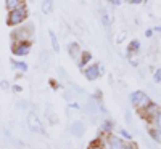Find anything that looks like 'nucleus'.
I'll use <instances>...</instances> for the list:
<instances>
[{
	"label": "nucleus",
	"instance_id": "obj_1",
	"mask_svg": "<svg viewBox=\"0 0 161 149\" xmlns=\"http://www.w3.org/2000/svg\"><path fill=\"white\" fill-rule=\"evenodd\" d=\"M32 34H34L32 24L19 26V28H16L15 31L11 32V40H13V44H16V42H26V40H31L32 39Z\"/></svg>",
	"mask_w": 161,
	"mask_h": 149
},
{
	"label": "nucleus",
	"instance_id": "obj_2",
	"mask_svg": "<svg viewBox=\"0 0 161 149\" xmlns=\"http://www.w3.org/2000/svg\"><path fill=\"white\" fill-rule=\"evenodd\" d=\"M26 18H28V8L26 7H21V8H16V10H11L8 11L7 15V24L8 26H19L26 21Z\"/></svg>",
	"mask_w": 161,
	"mask_h": 149
},
{
	"label": "nucleus",
	"instance_id": "obj_3",
	"mask_svg": "<svg viewBox=\"0 0 161 149\" xmlns=\"http://www.w3.org/2000/svg\"><path fill=\"white\" fill-rule=\"evenodd\" d=\"M129 101H130V104L134 106V107H137V109L140 111V109H143L145 106H148L150 103H152V100L147 96V95L143 93V91H132L130 95H129Z\"/></svg>",
	"mask_w": 161,
	"mask_h": 149
},
{
	"label": "nucleus",
	"instance_id": "obj_4",
	"mask_svg": "<svg viewBox=\"0 0 161 149\" xmlns=\"http://www.w3.org/2000/svg\"><path fill=\"white\" fill-rule=\"evenodd\" d=\"M124 144H126V140H123L121 136H116V135H108L103 141L105 149H123Z\"/></svg>",
	"mask_w": 161,
	"mask_h": 149
},
{
	"label": "nucleus",
	"instance_id": "obj_5",
	"mask_svg": "<svg viewBox=\"0 0 161 149\" xmlns=\"http://www.w3.org/2000/svg\"><path fill=\"white\" fill-rule=\"evenodd\" d=\"M11 50H13V55H16V56H26L31 51V42H29V40H26V42L11 44Z\"/></svg>",
	"mask_w": 161,
	"mask_h": 149
},
{
	"label": "nucleus",
	"instance_id": "obj_6",
	"mask_svg": "<svg viewBox=\"0 0 161 149\" xmlns=\"http://www.w3.org/2000/svg\"><path fill=\"white\" fill-rule=\"evenodd\" d=\"M102 72H103V67L100 64H90V66L84 67V75L87 80H97Z\"/></svg>",
	"mask_w": 161,
	"mask_h": 149
},
{
	"label": "nucleus",
	"instance_id": "obj_7",
	"mask_svg": "<svg viewBox=\"0 0 161 149\" xmlns=\"http://www.w3.org/2000/svg\"><path fill=\"white\" fill-rule=\"evenodd\" d=\"M158 111H159V107L155 104V103H150L148 106H145L143 109H140L139 112L142 114V117L145 119V120H148L150 124L153 122V119L156 117V114H158Z\"/></svg>",
	"mask_w": 161,
	"mask_h": 149
},
{
	"label": "nucleus",
	"instance_id": "obj_8",
	"mask_svg": "<svg viewBox=\"0 0 161 149\" xmlns=\"http://www.w3.org/2000/svg\"><path fill=\"white\" fill-rule=\"evenodd\" d=\"M86 133V125H84V122H80V120H77V122H74V124L71 125V135L73 136H82V135Z\"/></svg>",
	"mask_w": 161,
	"mask_h": 149
},
{
	"label": "nucleus",
	"instance_id": "obj_9",
	"mask_svg": "<svg viewBox=\"0 0 161 149\" xmlns=\"http://www.w3.org/2000/svg\"><path fill=\"white\" fill-rule=\"evenodd\" d=\"M68 53H69L71 59L77 63L79 58H80V53H82V50H80V47H79L77 44H71V45L68 47Z\"/></svg>",
	"mask_w": 161,
	"mask_h": 149
},
{
	"label": "nucleus",
	"instance_id": "obj_10",
	"mask_svg": "<svg viewBox=\"0 0 161 149\" xmlns=\"http://www.w3.org/2000/svg\"><path fill=\"white\" fill-rule=\"evenodd\" d=\"M5 7H7L8 11L16 10V8L26 7V0H5Z\"/></svg>",
	"mask_w": 161,
	"mask_h": 149
},
{
	"label": "nucleus",
	"instance_id": "obj_11",
	"mask_svg": "<svg viewBox=\"0 0 161 149\" xmlns=\"http://www.w3.org/2000/svg\"><path fill=\"white\" fill-rule=\"evenodd\" d=\"M86 112L92 117H95L97 112H98V103H95L93 100H89L87 104H86Z\"/></svg>",
	"mask_w": 161,
	"mask_h": 149
},
{
	"label": "nucleus",
	"instance_id": "obj_12",
	"mask_svg": "<svg viewBox=\"0 0 161 149\" xmlns=\"http://www.w3.org/2000/svg\"><path fill=\"white\" fill-rule=\"evenodd\" d=\"M28 124H29V128L32 131H42V125H40V122L37 120V117L34 114H31L28 117Z\"/></svg>",
	"mask_w": 161,
	"mask_h": 149
},
{
	"label": "nucleus",
	"instance_id": "obj_13",
	"mask_svg": "<svg viewBox=\"0 0 161 149\" xmlns=\"http://www.w3.org/2000/svg\"><path fill=\"white\" fill-rule=\"evenodd\" d=\"M90 59H92L90 51H82V53H80V58H79V61H77V64H79L80 69H84V67L90 63Z\"/></svg>",
	"mask_w": 161,
	"mask_h": 149
},
{
	"label": "nucleus",
	"instance_id": "obj_14",
	"mask_svg": "<svg viewBox=\"0 0 161 149\" xmlns=\"http://www.w3.org/2000/svg\"><path fill=\"white\" fill-rule=\"evenodd\" d=\"M102 23H103V26H105V29L110 31V28H111V16H110V11H106V10L102 11Z\"/></svg>",
	"mask_w": 161,
	"mask_h": 149
},
{
	"label": "nucleus",
	"instance_id": "obj_15",
	"mask_svg": "<svg viewBox=\"0 0 161 149\" xmlns=\"http://www.w3.org/2000/svg\"><path fill=\"white\" fill-rule=\"evenodd\" d=\"M53 8V0H42V13L44 15H50Z\"/></svg>",
	"mask_w": 161,
	"mask_h": 149
},
{
	"label": "nucleus",
	"instance_id": "obj_16",
	"mask_svg": "<svg viewBox=\"0 0 161 149\" xmlns=\"http://www.w3.org/2000/svg\"><path fill=\"white\" fill-rule=\"evenodd\" d=\"M139 50H140V42H139V40H132V42L129 44V47H127L129 55H130V53H137Z\"/></svg>",
	"mask_w": 161,
	"mask_h": 149
},
{
	"label": "nucleus",
	"instance_id": "obj_17",
	"mask_svg": "<svg viewBox=\"0 0 161 149\" xmlns=\"http://www.w3.org/2000/svg\"><path fill=\"white\" fill-rule=\"evenodd\" d=\"M13 69H18V71H28V64L23 63V61H13Z\"/></svg>",
	"mask_w": 161,
	"mask_h": 149
},
{
	"label": "nucleus",
	"instance_id": "obj_18",
	"mask_svg": "<svg viewBox=\"0 0 161 149\" xmlns=\"http://www.w3.org/2000/svg\"><path fill=\"white\" fill-rule=\"evenodd\" d=\"M152 125L156 128V130H159L161 131V109L158 111V114H156V117L153 119V122H152Z\"/></svg>",
	"mask_w": 161,
	"mask_h": 149
},
{
	"label": "nucleus",
	"instance_id": "obj_19",
	"mask_svg": "<svg viewBox=\"0 0 161 149\" xmlns=\"http://www.w3.org/2000/svg\"><path fill=\"white\" fill-rule=\"evenodd\" d=\"M50 40H52V47H53V51H60V45H58V39L57 35L50 32Z\"/></svg>",
	"mask_w": 161,
	"mask_h": 149
},
{
	"label": "nucleus",
	"instance_id": "obj_20",
	"mask_svg": "<svg viewBox=\"0 0 161 149\" xmlns=\"http://www.w3.org/2000/svg\"><path fill=\"white\" fill-rule=\"evenodd\" d=\"M150 135H152V138H153L155 141H158V143L161 144V131H159V130H156V128L153 130V128H152V130H150Z\"/></svg>",
	"mask_w": 161,
	"mask_h": 149
},
{
	"label": "nucleus",
	"instance_id": "obj_21",
	"mask_svg": "<svg viewBox=\"0 0 161 149\" xmlns=\"http://www.w3.org/2000/svg\"><path fill=\"white\" fill-rule=\"evenodd\" d=\"M111 128H113V122L111 120H105L102 124V130L103 131H111Z\"/></svg>",
	"mask_w": 161,
	"mask_h": 149
},
{
	"label": "nucleus",
	"instance_id": "obj_22",
	"mask_svg": "<svg viewBox=\"0 0 161 149\" xmlns=\"http://www.w3.org/2000/svg\"><path fill=\"white\" fill-rule=\"evenodd\" d=\"M153 80L158 84V82H161V69H156L155 71V74H153Z\"/></svg>",
	"mask_w": 161,
	"mask_h": 149
},
{
	"label": "nucleus",
	"instance_id": "obj_23",
	"mask_svg": "<svg viewBox=\"0 0 161 149\" xmlns=\"http://www.w3.org/2000/svg\"><path fill=\"white\" fill-rule=\"evenodd\" d=\"M87 149H105V147H103V144H102V143L95 141V143H92V144H90Z\"/></svg>",
	"mask_w": 161,
	"mask_h": 149
},
{
	"label": "nucleus",
	"instance_id": "obj_24",
	"mask_svg": "<svg viewBox=\"0 0 161 149\" xmlns=\"http://www.w3.org/2000/svg\"><path fill=\"white\" fill-rule=\"evenodd\" d=\"M123 149H137V146L134 144L132 141H126V144H124V147Z\"/></svg>",
	"mask_w": 161,
	"mask_h": 149
},
{
	"label": "nucleus",
	"instance_id": "obj_25",
	"mask_svg": "<svg viewBox=\"0 0 161 149\" xmlns=\"http://www.w3.org/2000/svg\"><path fill=\"white\" fill-rule=\"evenodd\" d=\"M121 135H123V136L126 138V141H130V140H132V136H130V135H129L126 130H121Z\"/></svg>",
	"mask_w": 161,
	"mask_h": 149
},
{
	"label": "nucleus",
	"instance_id": "obj_26",
	"mask_svg": "<svg viewBox=\"0 0 161 149\" xmlns=\"http://www.w3.org/2000/svg\"><path fill=\"white\" fill-rule=\"evenodd\" d=\"M142 2H143V0H129V3H132V5H139Z\"/></svg>",
	"mask_w": 161,
	"mask_h": 149
},
{
	"label": "nucleus",
	"instance_id": "obj_27",
	"mask_svg": "<svg viewBox=\"0 0 161 149\" xmlns=\"http://www.w3.org/2000/svg\"><path fill=\"white\" fill-rule=\"evenodd\" d=\"M152 35H153V31H152V29L145 31V37H152Z\"/></svg>",
	"mask_w": 161,
	"mask_h": 149
},
{
	"label": "nucleus",
	"instance_id": "obj_28",
	"mask_svg": "<svg viewBox=\"0 0 161 149\" xmlns=\"http://www.w3.org/2000/svg\"><path fill=\"white\" fill-rule=\"evenodd\" d=\"M13 90H15V91H16V93H19V91H21V90H23V88H21V87H19V85H13Z\"/></svg>",
	"mask_w": 161,
	"mask_h": 149
},
{
	"label": "nucleus",
	"instance_id": "obj_29",
	"mask_svg": "<svg viewBox=\"0 0 161 149\" xmlns=\"http://www.w3.org/2000/svg\"><path fill=\"white\" fill-rule=\"evenodd\" d=\"M111 5H121V0H110Z\"/></svg>",
	"mask_w": 161,
	"mask_h": 149
}]
</instances>
